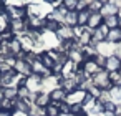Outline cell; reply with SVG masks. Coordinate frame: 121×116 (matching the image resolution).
I'll use <instances>...</instances> for the list:
<instances>
[{
  "label": "cell",
  "instance_id": "6da1fadb",
  "mask_svg": "<svg viewBox=\"0 0 121 116\" xmlns=\"http://www.w3.org/2000/svg\"><path fill=\"white\" fill-rule=\"evenodd\" d=\"M91 83H93L98 90H101V91H109V90L114 88V85L109 81V76H108V71H106V70H99V71L91 78Z\"/></svg>",
  "mask_w": 121,
  "mask_h": 116
},
{
  "label": "cell",
  "instance_id": "7a4b0ae2",
  "mask_svg": "<svg viewBox=\"0 0 121 116\" xmlns=\"http://www.w3.org/2000/svg\"><path fill=\"white\" fill-rule=\"evenodd\" d=\"M86 91L85 90H76V91H73V93H70L68 96H66V103L70 104V106H73V104H83L85 103V98H86Z\"/></svg>",
  "mask_w": 121,
  "mask_h": 116
},
{
  "label": "cell",
  "instance_id": "3957f363",
  "mask_svg": "<svg viewBox=\"0 0 121 116\" xmlns=\"http://www.w3.org/2000/svg\"><path fill=\"white\" fill-rule=\"evenodd\" d=\"M55 35H56L61 42H68V40H73V38H75V35H73V28L68 27V25H65V23H61V25L58 27V30L55 32Z\"/></svg>",
  "mask_w": 121,
  "mask_h": 116
},
{
  "label": "cell",
  "instance_id": "277c9868",
  "mask_svg": "<svg viewBox=\"0 0 121 116\" xmlns=\"http://www.w3.org/2000/svg\"><path fill=\"white\" fill-rule=\"evenodd\" d=\"M13 70H15V73H18L22 76H32L33 75L32 73V65L27 63L25 60H17L15 65H13Z\"/></svg>",
  "mask_w": 121,
  "mask_h": 116
},
{
  "label": "cell",
  "instance_id": "5b68a950",
  "mask_svg": "<svg viewBox=\"0 0 121 116\" xmlns=\"http://www.w3.org/2000/svg\"><path fill=\"white\" fill-rule=\"evenodd\" d=\"M81 70H83V73H85L86 76H95V75H96L99 70H103V68H99L95 60H85V61L81 63Z\"/></svg>",
  "mask_w": 121,
  "mask_h": 116
},
{
  "label": "cell",
  "instance_id": "8992f818",
  "mask_svg": "<svg viewBox=\"0 0 121 116\" xmlns=\"http://www.w3.org/2000/svg\"><path fill=\"white\" fill-rule=\"evenodd\" d=\"M119 68H121V60L118 56L111 55V56L106 58V63H104V68L103 70H106L108 73H111V71H119Z\"/></svg>",
  "mask_w": 121,
  "mask_h": 116
},
{
  "label": "cell",
  "instance_id": "52a82bcc",
  "mask_svg": "<svg viewBox=\"0 0 121 116\" xmlns=\"http://www.w3.org/2000/svg\"><path fill=\"white\" fill-rule=\"evenodd\" d=\"M60 83H61V86H60V88H61V90H65V93L68 91V95L78 90V83L75 81V78H61V80H60Z\"/></svg>",
  "mask_w": 121,
  "mask_h": 116
},
{
  "label": "cell",
  "instance_id": "ba28073f",
  "mask_svg": "<svg viewBox=\"0 0 121 116\" xmlns=\"http://www.w3.org/2000/svg\"><path fill=\"white\" fill-rule=\"evenodd\" d=\"M33 104H37L38 108H47L48 104H52V99H50V95L43 93V91H38L35 95V101Z\"/></svg>",
  "mask_w": 121,
  "mask_h": 116
},
{
  "label": "cell",
  "instance_id": "9c48e42d",
  "mask_svg": "<svg viewBox=\"0 0 121 116\" xmlns=\"http://www.w3.org/2000/svg\"><path fill=\"white\" fill-rule=\"evenodd\" d=\"M103 17H101V13H91V17H90V20H88V23H86V28H90V30H96V28H99L101 25H103Z\"/></svg>",
  "mask_w": 121,
  "mask_h": 116
},
{
  "label": "cell",
  "instance_id": "30bf717a",
  "mask_svg": "<svg viewBox=\"0 0 121 116\" xmlns=\"http://www.w3.org/2000/svg\"><path fill=\"white\" fill-rule=\"evenodd\" d=\"M50 99H52V103H63L65 99H66V93H65V90H61V88H53L52 91H50Z\"/></svg>",
  "mask_w": 121,
  "mask_h": 116
},
{
  "label": "cell",
  "instance_id": "8fae6325",
  "mask_svg": "<svg viewBox=\"0 0 121 116\" xmlns=\"http://www.w3.org/2000/svg\"><path fill=\"white\" fill-rule=\"evenodd\" d=\"M10 32L15 35V33H23L27 30V23L25 20H10V25H9Z\"/></svg>",
  "mask_w": 121,
  "mask_h": 116
},
{
  "label": "cell",
  "instance_id": "7c38bea8",
  "mask_svg": "<svg viewBox=\"0 0 121 116\" xmlns=\"http://www.w3.org/2000/svg\"><path fill=\"white\" fill-rule=\"evenodd\" d=\"M118 12H119L118 7H116L113 2H109V4H104V5L101 7V12H99V13H101L103 18H106V17H111V15H118Z\"/></svg>",
  "mask_w": 121,
  "mask_h": 116
},
{
  "label": "cell",
  "instance_id": "4fadbf2b",
  "mask_svg": "<svg viewBox=\"0 0 121 116\" xmlns=\"http://www.w3.org/2000/svg\"><path fill=\"white\" fill-rule=\"evenodd\" d=\"M5 47H7L9 53H12L13 56H17V55L22 52V43H20V40H18V38H13L12 42L5 43Z\"/></svg>",
  "mask_w": 121,
  "mask_h": 116
},
{
  "label": "cell",
  "instance_id": "5bb4252c",
  "mask_svg": "<svg viewBox=\"0 0 121 116\" xmlns=\"http://www.w3.org/2000/svg\"><path fill=\"white\" fill-rule=\"evenodd\" d=\"M38 60L42 61V65H43L47 70H53V66L56 65V63H55V60H53V58L48 55V52H43V53H40V55H38Z\"/></svg>",
  "mask_w": 121,
  "mask_h": 116
},
{
  "label": "cell",
  "instance_id": "9a60e30c",
  "mask_svg": "<svg viewBox=\"0 0 121 116\" xmlns=\"http://www.w3.org/2000/svg\"><path fill=\"white\" fill-rule=\"evenodd\" d=\"M106 42H108V43H121V30H119V28H111V30H108Z\"/></svg>",
  "mask_w": 121,
  "mask_h": 116
},
{
  "label": "cell",
  "instance_id": "2e32d148",
  "mask_svg": "<svg viewBox=\"0 0 121 116\" xmlns=\"http://www.w3.org/2000/svg\"><path fill=\"white\" fill-rule=\"evenodd\" d=\"M20 43H22V50L28 53V52H30L33 47H35V43H37V42H35L32 37H28L27 33H23V37L20 38Z\"/></svg>",
  "mask_w": 121,
  "mask_h": 116
},
{
  "label": "cell",
  "instance_id": "e0dca14e",
  "mask_svg": "<svg viewBox=\"0 0 121 116\" xmlns=\"http://www.w3.org/2000/svg\"><path fill=\"white\" fill-rule=\"evenodd\" d=\"M63 23L68 25V27H71V28L76 27V25H78V12H75V10H73V12H68Z\"/></svg>",
  "mask_w": 121,
  "mask_h": 116
},
{
  "label": "cell",
  "instance_id": "ac0fdd59",
  "mask_svg": "<svg viewBox=\"0 0 121 116\" xmlns=\"http://www.w3.org/2000/svg\"><path fill=\"white\" fill-rule=\"evenodd\" d=\"M60 25H61V23H58L56 20L47 17V18H45V23H43V30H47V32H56Z\"/></svg>",
  "mask_w": 121,
  "mask_h": 116
},
{
  "label": "cell",
  "instance_id": "d6986e66",
  "mask_svg": "<svg viewBox=\"0 0 121 116\" xmlns=\"http://www.w3.org/2000/svg\"><path fill=\"white\" fill-rule=\"evenodd\" d=\"M32 91L28 90V86H17V99H23V101H28Z\"/></svg>",
  "mask_w": 121,
  "mask_h": 116
},
{
  "label": "cell",
  "instance_id": "ffe728a7",
  "mask_svg": "<svg viewBox=\"0 0 121 116\" xmlns=\"http://www.w3.org/2000/svg\"><path fill=\"white\" fill-rule=\"evenodd\" d=\"M118 22H119L118 15H111V17H106V18L103 20V25H104L108 30H111V28H118Z\"/></svg>",
  "mask_w": 121,
  "mask_h": 116
},
{
  "label": "cell",
  "instance_id": "44dd1931",
  "mask_svg": "<svg viewBox=\"0 0 121 116\" xmlns=\"http://www.w3.org/2000/svg\"><path fill=\"white\" fill-rule=\"evenodd\" d=\"M90 17H91V12H90V10H81V12H78V25H80V27H86Z\"/></svg>",
  "mask_w": 121,
  "mask_h": 116
},
{
  "label": "cell",
  "instance_id": "7402d4cb",
  "mask_svg": "<svg viewBox=\"0 0 121 116\" xmlns=\"http://www.w3.org/2000/svg\"><path fill=\"white\" fill-rule=\"evenodd\" d=\"M15 109H17V113H28L30 103L23 101V99H15Z\"/></svg>",
  "mask_w": 121,
  "mask_h": 116
},
{
  "label": "cell",
  "instance_id": "603a6c76",
  "mask_svg": "<svg viewBox=\"0 0 121 116\" xmlns=\"http://www.w3.org/2000/svg\"><path fill=\"white\" fill-rule=\"evenodd\" d=\"M4 98L15 101V99H17V88H15V86H9V88H4Z\"/></svg>",
  "mask_w": 121,
  "mask_h": 116
},
{
  "label": "cell",
  "instance_id": "cb8c5ba5",
  "mask_svg": "<svg viewBox=\"0 0 121 116\" xmlns=\"http://www.w3.org/2000/svg\"><path fill=\"white\" fill-rule=\"evenodd\" d=\"M45 70H47V68L42 65V61H40V60H37V61H33V63H32V73H33V75L40 76Z\"/></svg>",
  "mask_w": 121,
  "mask_h": 116
},
{
  "label": "cell",
  "instance_id": "d4e9b609",
  "mask_svg": "<svg viewBox=\"0 0 121 116\" xmlns=\"http://www.w3.org/2000/svg\"><path fill=\"white\" fill-rule=\"evenodd\" d=\"M45 116H61V113L56 108V104H48L45 108Z\"/></svg>",
  "mask_w": 121,
  "mask_h": 116
},
{
  "label": "cell",
  "instance_id": "484cf974",
  "mask_svg": "<svg viewBox=\"0 0 121 116\" xmlns=\"http://www.w3.org/2000/svg\"><path fill=\"white\" fill-rule=\"evenodd\" d=\"M61 5H63L68 12H73V10H76L78 0H61Z\"/></svg>",
  "mask_w": 121,
  "mask_h": 116
},
{
  "label": "cell",
  "instance_id": "4316f807",
  "mask_svg": "<svg viewBox=\"0 0 121 116\" xmlns=\"http://www.w3.org/2000/svg\"><path fill=\"white\" fill-rule=\"evenodd\" d=\"M2 109H7V111H12V113H13V109H15V101L4 98V99H2Z\"/></svg>",
  "mask_w": 121,
  "mask_h": 116
},
{
  "label": "cell",
  "instance_id": "83f0119b",
  "mask_svg": "<svg viewBox=\"0 0 121 116\" xmlns=\"http://www.w3.org/2000/svg\"><path fill=\"white\" fill-rule=\"evenodd\" d=\"M101 7H103V4H101V2H98V0H95V2H91V4H90L88 10H90L91 13H99V12H101Z\"/></svg>",
  "mask_w": 121,
  "mask_h": 116
},
{
  "label": "cell",
  "instance_id": "f1b7e54d",
  "mask_svg": "<svg viewBox=\"0 0 121 116\" xmlns=\"http://www.w3.org/2000/svg\"><path fill=\"white\" fill-rule=\"evenodd\" d=\"M53 104H55V103H53ZM56 108L60 109L61 114H68V113H70V104H68L66 101H63V103H56Z\"/></svg>",
  "mask_w": 121,
  "mask_h": 116
},
{
  "label": "cell",
  "instance_id": "f546056e",
  "mask_svg": "<svg viewBox=\"0 0 121 116\" xmlns=\"http://www.w3.org/2000/svg\"><path fill=\"white\" fill-rule=\"evenodd\" d=\"M108 76H109V81L116 86L118 85V81H119V76H121V73L119 71H111V73H108Z\"/></svg>",
  "mask_w": 121,
  "mask_h": 116
},
{
  "label": "cell",
  "instance_id": "4dcf8cb0",
  "mask_svg": "<svg viewBox=\"0 0 121 116\" xmlns=\"http://www.w3.org/2000/svg\"><path fill=\"white\" fill-rule=\"evenodd\" d=\"M103 106H104V113H114V109H116V104H114L111 99H109V101H106Z\"/></svg>",
  "mask_w": 121,
  "mask_h": 116
},
{
  "label": "cell",
  "instance_id": "1f68e13d",
  "mask_svg": "<svg viewBox=\"0 0 121 116\" xmlns=\"http://www.w3.org/2000/svg\"><path fill=\"white\" fill-rule=\"evenodd\" d=\"M95 61L99 68H104V63H106V56H101V55H96L95 56Z\"/></svg>",
  "mask_w": 121,
  "mask_h": 116
},
{
  "label": "cell",
  "instance_id": "d6a6232c",
  "mask_svg": "<svg viewBox=\"0 0 121 116\" xmlns=\"http://www.w3.org/2000/svg\"><path fill=\"white\" fill-rule=\"evenodd\" d=\"M114 56H118L121 60V45H116L114 47Z\"/></svg>",
  "mask_w": 121,
  "mask_h": 116
},
{
  "label": "cell",
  "instance_id": "836d02e7",
  "mask_svg": "<svg viewBox=\"0 0 121 116\" xmlns=\"http://www.w3.org/2000/svg\"><path fill=\"white\" fill-rule=\"evenodd\" d=\"M13 113L12 111H7V109H0V116H12Z\"/></svg>",
  "mask_w": 121,
  "mask_h": 116
},
{
  "label": "cell",
  "instance_id": "e575fe53",
  "mask_svg": "<svg viewBox=\"0 0 121 116\" xmlns=\"http://www.w3.org/2000/svg\"><path fill=\"white\" fill-rule=\"evenodd\" d=\"M113 114H114V116H121V104H116V109H114Z\"/></svg>",
  "mask_w": 121,
  "mask_h": 116
},
{
  "label": "cell",
  "instance_id": "d590c367",
  "mask_svg": "<svg viewBox=\"0 0 121 116\" xmlns=\"http://www.w3.org/2000/svg\"><path fill=\"white\" fill-rule=\"evenodd\" d=\"M118 18H119V22H118V28L121 30V12H118Z\"/></svg>",
  "mask_w": 121,
  "mask_h": 116
},
{
  "label": "cell",
  "instance_id": "8d00e7d4",
  "mask_svg": "<svg viewBox=\"0 0 121 116\" xmlns=\"http://www.w3.org/2000/svg\"><path fill=\"white\" fill-rule=\"evenodd\" d=\"M98 2H101V4L104 5V4H109V2H111V0H98Z\"/></svg>",
  "mask_w": 121,
  "mask_h": 116
},
{
  "label": "cell",
  "instance_id": "74e56055",
  "mask_svg": "<svg viewBox=\"0 0 121 116\" xmlns=\"http://www.w3.org/2000/svg\"><path fill=\"white\" fill-rule=\"evenodd\" d=\"M0 99H4V88H0Z\"/></svg>",
  "mask_w": 121,
  "mask_h": 116
},
{
  "label": "cell",
  "instance_id": "f35d334b",
  "mask_svg": "<svg viewBox=\"0 0 121 116\" xmlns=\"http://www.w3.org/2000/svg\"><path fill=\"white\" fill-rule=\"evenodd\" d=\"M0 109H2V99H0Z\"/></svg>",
  "mask_w": 121,
  "mask_h": 116
}]
</instances>
